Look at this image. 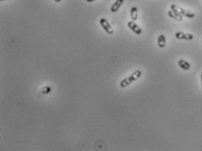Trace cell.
<instances>
[{
	"label": "cell",
	"mask_w": 202,
	"mask_h": 151,
	"mask_svg": "<svg viewBox=\"0 0 202 151\" xmlns=\"http://www.w3.org/2000/svg\"><path fill=\"white\" fill-rule=\"evenodd\" d=\"M141 74H142V73H141V70H135V71L133 72L129 77L124 78V79L121 82L120 86H121V88H126V87H127V86L130 85L133 82H134V81H136L137 79H139V78L141 77Z\"/></svg>",
	"instance_id": "cell-1"
},
{
	"label": "cell",
	"mask_w": 202,
	"mask_h": 151,
	"mask_svg": "<svg viewBox=\"0 0 202 151\" xmlns=\"http://www.w3.org/2000/svg\"><path fill=\"white\" fill-rule=\"evenodd\" d=\"M171 9L178 12L182 16H185V17L189 18V19H192V18L195 17V14H194V13H191V12H188V11H186V10H185V9H183V8L178 6H176V5L171 6Z\"/></svg>",
	"instance_id": "cell-2"
},
{
	"label": "cell",
	"mask_w": 202,
	"mask_h": 151,
	"mask_svg": "<svg viewBox=\"0 0 202 151\" xmlns=\"http://www.w3.org/2000/svg\"><path fill=\"white\" fill-rule=\"evenodd\" d=\"M99 23H100L101 26H102V28L107 32V33H108V34H113L114 33V28L112 27L110 23L106 19H101Z\"/></svg>",
	"instance_id": "cell-3"
},
{
	"label": "cell",
	"mask_w": 202,
	"mask_h": 151,
	"mask_svg": "<svg viewBox=\"0 0 202 151\" xmlns=\"http://www.w3.org/2000/svg\"><path fill=\"white\" fill-rule=\"evenodd\" d=\"M127 26L129 27V29L130 30H132V32H134V33H136V34H141V33H142V30H141V28L136 24V23H134V21H129V22H127Z\"/></svg>",
	"instance_id": "cell-4"
},
{
	"label": "cell",
	"mask_w": 202,
	"mask_h": 151,
	"mask_svg": "<svg viewBox=\"0 0 202 151\" xmlns=\"http://www.w3.org/2000/svg\"><path fill=\"white\" fill-rule=\"evenodd\" d=\"M176 38L178 40H192L193 39V35L190 33H185L183 32H178L175 34Z\"/></svg>",
	"instance_id": "cell-5"
},
{
	"label": "cell",
	"mask_w": 202,
	"mask_h": 151,
	"mask_svg": "<svg viewBox=\"0 0 202 151\" xmlns=\"http://www.w3.org/2000/svg\"><path fill=\"white\" fill-rule=\"evenodd\" d=\"M168 16L175 20H178V21H182L183 19V16L177 11L175 10H171L168 12Z\"/></svg>",
	"instance_id": "cell-6"
},
{
	"label": "cell",
	"mask_w": 202,
	"mask_h": 151,
	"mask_svg": "<svg viewBox=\"0 0 202 151\" xmlns=\"http://www.w3.org/2000/svg\"><path fill=\"white\" fill-rule=\"evenodd\" d=\"M123 2H124V0H116V1L114 2V4L111 7V12L112 13H116L121 8Z\"/></svg>",
	"instance_id": "cell-7"
},
{
	"label": "cell",
	"mask_w": 202,
	"mask_h": 151,
	"mask_svg": "<svg viewBox=\"0 0 202 151\" xmlns=\"http://www.w3.org/2000/svg\"><path fill=\"white\" fill-rule=\"evenodd\" d=\"M178 65L182 70H189L190 68H191L190 63H189L188 62L185 61V60H182V59L179 60V61L178 62Z\"/></svg>",
	"instance_id": "cell-8"
},
{
	"label": "cell",
	"mask_w": 202,
	"mask_h": 151,
	"mask_svg": "<svg viewBox=\"0 0 202 151\" xmlns=\"http://www.w3.org/2000/svg\"><path fill=\"white\" fill-rule=\"evenodd\" d=\"M157 44H158V47L163 48L166 46V38L164 34H160L158 36V39H157Z\"/></svg>",
	"instance_id": "cell-9"
},
{
	"label": "cell",
	"mask_w": 202,
	"mask_h": 151,
	"mask_svg": "<svg viewBox=\"0 0 202 151\" xmlns=\"http://www.w3.org/2000/svg\"><path fill=\"white\" fill-rule=\"evenodd\" d=\"M130 15H131V19H132L133 21H136L137 20V19H138V10H137V7L133 6L131 8Z\"/></svg>",
	"instance_id": "cell-10"
},
{
	"label": "cell",
	"mask_w": 202,
	"mask_h": 151,
	"mask_svg": "<svg viewBox=\"0 0 202 151\" xmlns=\"http://www.w3.org/2000/svg\"><path fill=\"white\" fill-rule=\"evenodd\" d=\"M52 91V88L50 86H44L42 89H41V93L42 94H48Z\"/></svg>",
	"instance_id": "cell-11"
},
{
	"label": "cell",
	"mask_w": 202,
	"mask_h": 151,
	"mask_svg": "<svg viewBox=\"0 0 202 151\" xmlns=\"http://www.w3.org/2000/svg\"><path fill=\"white\" fill-rule=\"evenodd\" d=\"M62 1V0H55V2H56V3H60Z\"/></svg>",
	"instance_id": "cell-12"
},
{
	"label": "cell",
	"mask_w": 202,
	"mask_h": 151,
	"mask_svg": "<svg viewBox=\"0 0 202 151\" xmlns=\"http://www.w3.org/2000/svg\"><path fill=\"white\" fill-rule=\"evenodd\" d=\"M87 2H93V1H95V0H86Z\"/></svg>",
	"instance_id": "cell-13"
},
{
	"label": "cell",
	"mask_w": 202,
	"mask_h": 151,
	"mask_svg": "<svg viewBox=\"0 0 202 151\" xmlns=\"http://www.w3.org/2000/svg\"><path fill=\"white\" fill-rule=\"evenodd\" d=\"M201 87H202V74H201Z\"/></svg>",
	"instance_id": "cell-14"
},
{
	"label": "cell",
	"mask_w": 202,
	"mask_h": 151,
	"mask_svg": "<svg viewBox=\"0 0 202 151\" xmlns=\"http://www.w3.org/2000/svg\"><path fill=\"white\" fill-rule=\"evenodd\" d=\"M0 1H1V2H3V1H6V0H0Z\"/></svg>",
	"instance_id": "cell-15"
}]
</instances>
